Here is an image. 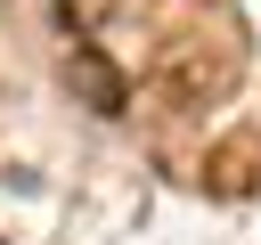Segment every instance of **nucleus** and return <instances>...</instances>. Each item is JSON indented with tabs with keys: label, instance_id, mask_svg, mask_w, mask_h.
<instances>
[{
	"label": "nucleus",
	"instance_id": "f03ea898",
	"mask_svg": "<svg viewBox=\"0 0 261 245\" xmlns=\"http://www.w3.org/2000/svg\"><path fill=\"white\" fill-rule=\"evenodd\" d=\"M57 16H65V24H98V16H106V0H57Z\"/></svg>",
	"mask_w": 261,
	"mask_h": 245
},
{
	"label": "nucleus",
	"instance_id": "f257e3e1",
	"mask_svg": "<svg viewBox=\"0 0 261 245\" xmlns=\"http://www.w3.org/2000/svg\"><path fill=\"white\" fill-rule=\"evenodd\" d=\"M65 74L90 90V106H98V114H122V106H130V82H122V74H114L98 49H73V65H65Z\"/></svg>",
	"mask_w": 261,
	"mask_h": 245
}]
</instances>
